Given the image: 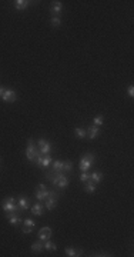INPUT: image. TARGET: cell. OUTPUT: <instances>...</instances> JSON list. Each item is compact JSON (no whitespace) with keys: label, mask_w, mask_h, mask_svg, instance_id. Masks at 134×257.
Instances as JSON below:
<instances>
[{"label":"cell","mask_w":134,"mask_h":257,"mask_svg":"<svg viewBox=\"0 0 134 257\" xmlns=\"http://www.w3.org/2000/svg\"><path fill=\"white\" fill-rule=\"evenodd\" d=\"M34 196H36V199L39 200V202H41V200H46V199H49V197H50V190H47V189H46V190H37L34 193Z\"/></svg>","instance_id":"30bf717a"},{"label":"cell","mask_w":134,"mask_h":257,"mask_svg":"<svg viewBox=\"0 0 134 257\" xmlns=\"http://www.w3.org/2000/svg\"><path fill=\"white\" fill-rule=\"evenodd\" d=\"M39 189H40V190H46V186L41 183V184H39Z\"/></svg>","instance_id":"1f68e13d"},{"label":"cell","mask_w":134,"mask_h":257,"mask_svg":"<svg viewBox=\"0 0 134 257\" xmlns=\"http://www.w3.org/2000/svg\"><path fill=\"white\" fill-rule=\"evenodd\" d=\"M89 179H90V174H89L87 171H81V174H80V182L86 183V182H87Z\"/></svg>","instance_id":"f1b7e54d"},{"label":"cell","mask_w":134,"mask_h":257,"mask_svg":"<svg viewBox=\"0 0 134 257\" xmlns=\"http://www.w3.org/2000/svg\"><path fill=\"white\" fill-rule=\"evenodd\" d=\"M74 134H76L77 137H80V139H84V137L87 136L86 130H84V128H81V127H76V128H74Z\"/></svg>","instance_id":"603a6c76"},{"label":"cell","mask_w":134,"mask_h":257,"mask_svg":"<svg viewBox=\"0 0 134 257\" xmlns=\"http://www.w3.org/2000/svg\"><path fill=\"white\" fill-rule=\"evenodd\" d=\"M4 87H0V97H2V96H3V93H4Z\"/></svg>","instance_id":"d6a6232c"},{"label":"cell","mask_w":134,"mask_h":257,"mask_svg":"<svg viewBox=\"0 0 134 257\" xmlns=\"http://www.w3.org/2000/svg\"><path fill=\"white\" fill-rule=\"evenodd\" d=\"M39 152L41 156L49 154L51 152V144L47 140H44V139H39Z\"/></svg>","instance_id":"5b68a950"},{"label":"cell","mask_w":134,"mask_h":257,"mask_svg":"<svg viewBox=\"0 0 134 257\" xmlns=\"http://www.w3.org/2000/svg\"><path fill=\"white\" fill-rule=\"evenodd\" d=\"M84 184H86V187H84V189H86V191H89V193H94V191H96V186H97V184H96L94 182H91L90 179L87 180Z\"/></svg>","instance_id":"ffe728a7"},{"label":"cell","mask_w":134,"mask_h":257,"mask_svg":"<svg viewBox=\"0 0 134 257\" xmlns=\"http://www.w3.org/2000/svg\"><path fill=\"white\" fill-rule=\"evenodd\" d=\"M37 156H40L39 149L34 146L33 139H29V140H27V149H26V157H27L30 161H34Z\"/></svg>","instance_id":"6da1fadb"},{"label":"cell","mask_w":134,"mask_h":257,"mask_svg":"<svg viewBox=\"0 0 134 257\" xmlns=\"http://www.w3.org/2000/svg\"><path fill=\"white\" fill-rule=\"evenodd\" d=\"M61 176H64V173H61V171L51 170V171H47V173H46V177H47V179L50 180V182L54 184V186H57V182L61 179Z\"/></svg>","instance_id":"8992f818"},{"label":"cell","mask_w":134,"mask_h":257,"mask_svg":"<svg viewBox=\"0 0 134 257\" xmlns=\"http://www.w3.org/2000/svg\"><path fill=\"white\" fill-rule=\"evenodd\" d=\"M51 237V229L50 227H41L39 231V239L41 242H46Z\"/></svg>","instance_id":"9c48e42d"},{"label":"cell","mask_w":134,"mask_h":257,"mask_svg":"<svg viewBox=\"0 0 134 257\" xmlns=\"http://www.w3.org/2000/svg\"><path fill=\"white\" fill-rule=\"evenodd\" d=\"M17 209H19V206L16 204V202H14V199H13V197H7V199L3 202V210L6 211V213L17 211ZM19 210H20V209H19Z\"/></svg>","instance_id":"3957f363"},{"label":"cell","mask_w":134,"mask_h":257,"mask_svg":"<svg viewBox=\"0 0 134 257\" xmlns=\"http://www.w3.org/2000/svg\"><path fill=\"white\" fill-rule=\"evenodd\" d=\"M17 206H19V209L20 210H27L29 209V202H27V199L26 197H20L19 199V202H17Z\"/></svg>","instance_id":"d6986e66"},{"label":"cell","mask_w":134,"mask_h":257,"mask_svg":"<svg viewBox=\"0 0 134 257\" xmlns=\"http://www.w3.org/2000/svg\"><path fill=\"white\" fill-rule=\"evenodd\" d=\"M71 169H73V163H71L70 160L64 161V163H63V173H66V171H70Z\"/></svg>","instance_id":"484cf974"},{"label":"cell","mask_w":134,"mask_h":257,"mask_svg":"<svg viewBox=\"0 0 134 257\" xmlns=\"http://www.w3.org/2000/svg\"><path fill=\"white\" fill-rule=\"evenodd\" d=\"M60 23H61V22H60V17H59V16H53V17H51V24H53L54 27H59Z\"/></svg>","instance_id":"83f0119b"},{"label":"cell","mask_w":134,"mask_h":257,"mask_svg":"<svg viewBox=\"0 0 134 257\" xmlns=\"http://www.w3.org/2000/svg\"><path fill=\"white\" fill-rule=\"evenodd\" d=\"M94 164V154H84L81 159H80V170L81 171H87Z\"/></svg>","instance_id":"7a4b0ae2"},{"label":"cell","mask_w":134,"mask_h":257,"mask_svg":"<svg viewBox=\"0 0 134 257\" xmlns=\"http://www.w3.org/2000/svg\"><path fill=\"white\" fill-rule=\"evenodd\" d=\"M90 180L91 182H94L96 184H99L103 180V173H100V171H93V173L90 174Z\"/></svg>","instance_id":"2e32d148"},{"label":"cell","mask_w":134,"mask_h":257,"mask_svg":"<svg viewBox=\"0 0 134 257\" xmlns=\"http://www.w3.org/2000/svg\"><path fill=\"white\" fill-rule=\"evenodd\" d=\"M57 200L59 199H54V197H49V199H46V204H44V207L47 209V210H53V207L57 204Z\"/></svg>","instance_id":"ac0fdd59"},{"label":"cell","mask_w":134,"mask_h":257,"mask_svg":"<svg viewBox=\"0 0 134 257\" xmlns=\"http://www.w3.org/2000/svg\"><path fill=\"white\" fill-rule=\"evenodd\" d=\"M6 217H7L9 223H10V224H13V226H17V224H20V223H22V218H20V216L17 214V211L6 213Z\"/></svg>","instance_id":"ba28073f"},{"label":"cell","mask_w":134,"mask_h":257,"mask_svg":"<svg viewBox=\"0 0 134 257\" xmlns=\"http://www.w3.org/2000/svg\"><path fill=\"white\" fill-rule=\"evenodd\" d=\"M43 209H44V206L39 202V203H36V204H33L32 213L34 214V216H41V214H43Z\"/></svg>","instance_id":"4fadbf2b"},{"label":"cell","mask_w":134,"mask_h":257,"mask_svg":"<svg viewBox=\"0 0 134 257\" xmlns=\"http://www.w3.org/2000/svg\"><path fill=\"white\" fill-rule=\"evenodd\" d=\"M67 184H69V179H67L66 176H61V179L57 182V187H60V189H64Z\"/></svg>","instance_id":"cb8c5ba5"},{"label":"cell","mask_w":134,"mask_h":257,"mask_svg":"<svg viewBox=\"0 0 134 257\" xmlns=\"http://www.w3.org/2000/svg\"><path fill=\"white\" fill-rule=\"evenodd\" d=\"M63 163L64 161H61V160H56V161H53V170L61 171V173H63Z\"/></svg>","instance_id":"44dd1931"},{"label":"cell","mask_w":134,"mask_h":257,"mask_svg":"<svg viewBox=\"0 0 134 257\" xmlns=\"http://www.w3.org/2000/svg\"><path fill=\"white\" fill-rule=\"evenodd\" d=\"M29 4H30L29 0H16V2H14V7H16L17 10H24V9L29 7Z\"/></svg>","instance_id":"5bb4252c"},{"label":"cell","mask_w":134,"mask_h":257,"mask_svg":"<svg viewBox=\"0 0 134 257\" xmlns=\"http://www.w3.org/2000/svg\"><path fill=\"white\" fill-rule=\"evenodd\" d=\"M34 161H36V164H37V166L46 169V167H49V166H50L53 160H51V157L49 156V154H44V156H41V154H40V156L36 157Z\"/></svg>","instance_id":"277c9868"},{"label":"cell","mask_w":134,"mask_h":257,"mask_svg":"<svg viewBox=\"0 0 134 257\" xmlns=\"http://www.w3.org/2000/svg\"><path fill=\"white\" fill-rule=\"evenodd\" d=\"M22 231H23L24 234H29V233H32L33 231V227H29V226H24L23 229H22Z\"/></svg>","instance_id":"f546056e"},{"label":"cell","mask_w":134,"mask_h":257,"mask_svg":"<svg viewBox=\"0 0 134 257\" xmlns=\"http://www.w3.org/2000/svg\"><path fill=\"white\" fill-rule=\"evenodd\" d=\"M2 99H3L4 101H7V103H13V101L17 99L16 92L12 90V89H6L4 90V93H3V96H2Z\"/></svg>","instance_id":"52a82bcc"},{"label":"cell","mask_w":134,"mask_h":257,"mask_svg":"<svg viewBox=\"0 0 134 257\" xmlns=\"http://www.w3.org/2000/svg\"><path fill=\"white\" fill-rule=\"evenodd\" d=\"M127 93H128V96H130V97H133V96H134V87H133V86H130V87H128Z\"/></svg>","instance_id":"4dcf8cb0"},{"label":"cell","mask_w":134,"mask_h":257,"mask_svg":"<svg viewBox=\"0 0 134 257\" xmlns=\"http://www.w3.org/2000/svg\"><path fill=\"white\" fill-rule=\"evenodd\" d=\"M96 256H110V254H107V253H97Z\"/></svg>","instance_id":"836d02e7"},{"label":"cell","mask_w":134,"mask_h":257,"mask_svg":"<svg viewBox=\"0 0 134 257\" xmlns=\"http://www.w3.org/2000/svg\"><path fill=\"white\" fill-rule=\"evenodd\" d=\"M43 249H44V246H43V242H41V240H40V242H34L32 244V251H34V253H41Z\"/></svg>","instance_id":"e0dca14e"},{"label":"cell","mask_w":134,"mask_h":257,"mask_svg":"<svg viewBox=\"0 0 134 257\" xmlns=\"http://www.w3.org/2000/svg\"><path fill=\"white\" fill-rule=\"evenodd\" d=\"M23 224H24V226H29V227H36V222H34V220H32V218H24Z\"/></svg>","instance_id":"4316f807"},{"label":"cell","mask_w":134,"mask_h":257,"mask_svg":"<svg viewBox=\"0 0 134 257\" xmlns=\"http://www.w3.org/2000/svg\"><path fill=\"white\" fill-rule=\"evenodd\" d=\"M61 9H63L61 2H53V4H51V7H50V12L53 13V14H60Z\"/></svg>","instance_id":"7c38bea8"},{"label":"cell","mask_w":134,"mask_h":257,"mask_svg":"<svg viewBox=\"0 0 134 257\" xmlns=\"http://www.w3.org/2000/svg\"><path fill=\"white\" fill-rule=\"evenodd\" d=\"M43 246H44V249H46V250H57V246L51 242L50 239L46 240V242H43Z\"/></svg>","instance_id":"7402d4cb"},{"label":"cell","mask_w":134,"mask_h":257,"mask_svg":"<svg viewBox=\"0 0 134 257\" xmlns=\"http://www.w3.org/2000/svg\"><path fill=\"white\" fill-rule=\"evenodd\" d=\"M99 133H100V128H99V126H90V127H89V132H87V136L90 137L91 140H93V139H96V137L99 136Z\"/></svg>","instance_id":"8fae6325"},{"label":"cell","mask_w":134,"mask_h":257,"mask_svg":"<svg viewBox=\"0 0 134 257\" xmlns=\"http://www.w3.org/2000/svg\"><path fill=\"white\" fill-rule=\"evenodd\" d=\"M64 251H66V254L69 257H77V256H81V254H83V250H76V249H73V247H67Z\"/></svg>","instance_id":"9a60e30c"},{"label":"cell","mask_w":134,"mask_h":257,"mask_svg":"<svg viewBox=\"0 0 134 257\" xmlns=\"http://www.w3.org/2000/svg\"><path fill=\"white\" fill-rule=\"evenodd\" d=\"M103 123H104V117L101 116V114H97V116L94 117V126H103Z\"/></svg>","instance_id":"d4e9b609"}]
</instances>
